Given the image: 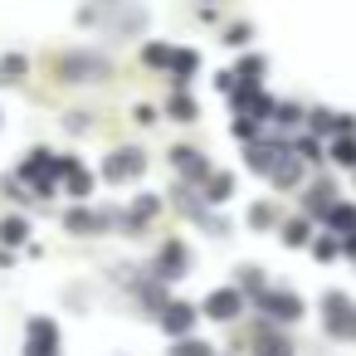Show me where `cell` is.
Here are the masks:
<instances>
[{
  "instance_id": "obj_1",
  "label": "cell",
  "mask_w": 356,
  "mask_h": 356,
  "mask_svg": "<svg viewBox=\"0 0 356 356\" xmlns=\"http://www.w3.org/2000/svg\"><path fill=\"white\" fill-rule=\"evenodd\" d=\"M322 327L332 337H356V302L346 293H322Z\"/></svg>"
},
{
  "instance_id": "obj_2",
  "label": "cell",
  "mask_w": 356,
  "mask_h": 356,
  "mask_svg": "<svg viewBox=\"0 0 356 356\" xmlns=\"http://www.w3.org/2000/svg\"><path fill=\"white\" fill-rule=\"evenodd\" d=\"M205 312H210L215 322H234V317L244 312V293H239V288H215V293L205 298Z\"/></svg>"
},
{
  "instance_id": "obj_3",
  "label": "cell",
  "mask_w": 356,
  "mask_h": 356,
  "mask_svg": "<svg viewBox=\"0 0 356 356\" xmlns=\"http://www.w3.org/2000/svg\"><path fill=\"white\" fill-rule=\"evenodd\" d=\"M259 302H264V312H268L273 322H298V317H302L298 293H259Z\"/></svg>"
},
{
  "instance_id": "obj_4",
  "label": "cell",
  "mask_w": 356,
  "mask_h": 356,
  "mask_svg": "<svg viewBox=\"0 0 356 356\" xmlns=\"http://www.w3.org/2000/svg\"><path fill=\"white\" fill-rule=\"evenodd\" d=\"M30 356H59V327L49 317L30 322Z\"/></svg>"
},
{
  "instance_id": "obj_5",
  "label": "cell",
  "mask_w": 356,
  "mask_h": 356,
  "mask_svg": "<svg viewBox=\"0 0 356 356\" xmlns=\"http://www.w3.org/2000/svg\"><path fill=\"white\" fill-rule=\"evenodd\" d=\"M142 171H147V161H142V152H137V147L113 152V161H108V181H127V176H142Z\"/></svg>"
},
{
  "instance_id": "obj_6",
  "label": "cell",
  "mask_w": 356,
  "mask_h": 356,
  "mask_svg": "<svg viewBox=\"0 0 356 356\" xmlns=\"http://www.w3.org/2000/svg\"><path fill=\"white\" fill-rule=\"evenodd\" d=\"M161 327L176 332V337H186V332L195 327V307H191V302H166V307H161Z\"/></svg>"
},
{
  "instance_id": "obj_7",
  "label": "cell",
  "mask_w": 356,
  "mask_h": 356,
  "mask_svg": "<svg viewBox=\"0 0 356 356\" xmlns=\"http://www.w3.org/2000/svg\"><path fill=\"white\" fill-rule=\"evenodd\" d=\"M181 273H186V244L171 239V244L161 249V278H181Z\"/></svg>"
},
{
  "instance_id": "obj_8",
  "label": "cell",
  "mask_w": 356,
  "mask_h": 356,
  "mask_svg": "<svg viewBox=\"0 0 356 356\" xmlns=\"http://www.w3.org/2000/svg\"><path fill=\"white\" fill-rule=\"evenodd\" d=\"M171 161H176L186 176H200V181L210 176V166H205V161H200V152H191V147H176V152H171Z\"/></svg>"
},
{
  "instance_id": "obj_9",
  "label": "cell",
  "mask_w": 356,
  "mask_h": 356,
  "mask_svg": "<svg viewBox=\"0 0 356 356\" xmlns=\"http://www.w3.org/2000/svg\"><path fill=\"white\" fill-rule=\"evenodd\" d=\"M64 176H69V191H74L79 200H88V195H93V176H88V171H83L79 161H74V166H69Z\"/></svg>"
},
{
  "instance_id": "obj_10",
  "label": "cell",
  "mask_w": 356,
  "mask_h": 356,
  "mask_svg": "<svg viewBox=\"0 0 356 356\" xmlns=\"http://www.w3.org/2000/svg\"><path fill=\"white\" fill-rule=\"evenodd\" d=\"M30 229H25V220L20 215H6V220H0V239H6V244H20Z\"/></svg>"
},
{
  "instance_id": "obj_11",
  "label": "cell",
  "mask_w": 356,
  "mask_h": 356,
  "mask_svg": "<svg viewBox=\"0 0 356 356\" xmlns=\"http://www.w3.org/2000/svg\"><path fill=\"white\" fill-rule=\"evenodd\" d=\"M332 152H337V161H341V166H356V137H351V132H346V137H337V147H332Z\"/></svg>"
},
{
  "instance_id": "obj_12",
  "label": "cell",
  "mask_w": 356,
  "mask_h": 356,
  "mask_svg": "<svg viewBox=\"0 0 356 356\" xmlns=\"http://www.w3.org/2000/svg\"><path fill=\"white\" fill-rule=\"evenodd\" d=\"M259 356H293V346L283 337H259Z\"/></svg>"
},
{
  "instance_id": "obj_13",
  "label": "cell",
  "mask_w": 356,
  "mask_h": 356,
  "mask_svg": "<svg viewBox=\"0 0 356 356\" xmlns=\"http://www.w3.org/2000/svg\"><path fill=\"white\" fill-rule=\"evenodd\" d=\"M229 191H234V181H229L225 171H220V176H210V200H215V205H220V200H229Z\"/></svg>"
},
{
  "instance_id": "obj_14",
  "label": "cell",
  "mask_w": 356,
  "mask_h": 356,
  "mask_svg": "<svg viewBox=\"0 0 356 356\" xmlns=\"http://www.w3.org/2000/svg\"><path fill=\"white\" fill-rule=\"evenodd\" d=\"M20 74H25V59H20V54H15V59H0V83H15Z\"/></svg>"
},
{
  "instance_id": "obj_15",
  "label": "cell",
  "mask_w": 356,
  "mask_h": 356,
  "mask_svg": "<svg viewBox=\"0 0 356 356\" xmlns=\"http://www.w3.org/2000/svg\"><path fill=\"white\" fill-rule=\"evenodd\" d=\"M69 229H74V234H83V229H98V215H88V210H74V215H69Z\"/></svg>"
},
{
  "instance_id": "obj_16",
  "label": "cell",
  "mask_w": 356,
  "mask_h": 356,
  "mask_svg": "<svg viewBox=\"0 0 356 356\" xmlns=\"http://www.w3.org/2000/svg\"><path fill=\"white\" fill-rule=\"evenodd\" d=\"M264 293V278H259V268H239V293Z\"/></svg>"
},
{
  "instance_id": "obj_17",
  "label": "cell",
  "mask_w": 356,
  "mask_h": 356,
  "mask_svg": "<svg viewBox=\"0 0 356 356\" xmlns=\"http://www.w3.org/2000/svg\"><path fill=\"white\" fill-rule=\"evenodd\" d=\"M171 113H176V122H191L195 103H191V98H171Z\"/></svg>"
},
{
  "instance_id": "obj_18",
  "label": "cell",
  "mask_w": 356,
  "mask_h": 356,
  "mask_svg": "<svg viewBox=\"0 0 356 356\" xmlns=\"http://www.w3.org/2000/svg\"><path fill=\"white\" fill-rule=\"evenodd\" d=\"M283 239H288V244H307V225H302V220H293V225L283 229Z\"/></svg>"
},
{
  "instance_id": "obj_19",
  "label": "cell",
  "mask_w": 356,
  "mask_h": 356,
  "mask_svg": "<svg viewBox=\"0 0 356 356\" xmlns=\"http://www.w3.org/2000/svg\"><path fill=\"white\" fill-rule=\"evenodd\" d=\"M249 220H254L259 229H268V225H273V210H268V205H254V210H249Z\"/></svg>"
},
{
  "instance_id": "obj_20",
  "label": "cell",
  "mask_w": 356,
  "mask_h": 356,
  "mask_svg": "<svg viewBox=\"0 0 356 356\" xmlns=\"http://www.w3.org/2000/svg\"><path fill=\"white\" fill-rule=\"evenodd\" d=\"M171 356H210V346H200V341H181Z\"/></svg>"
},
{
  "instance_id": "obj_21",
  "label": "cell",
  "mask_w": 356,
  "mask_h": 356,
  "mask_svg": "<svg viewBox=\"0 0 356 356\" xmlns=\"http://www.w3.org/2000/svg\"><path fill=\"white\" fill-rule=\"evenodd\" d=\"M312 249H317V259H332V254H337V244H332V239H317Z\"/></svg>"
}]
</instances>
